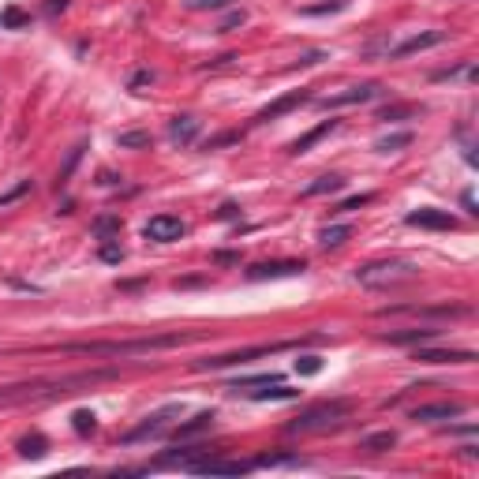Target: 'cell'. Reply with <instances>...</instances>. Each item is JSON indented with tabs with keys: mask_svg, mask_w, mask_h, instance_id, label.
<instances>
[{
	"mask_svg": "<svg viewBox=\"0 0 479 479\" xmlns=\"http://www.w3.org/2000/svg\"><path fill=\"white\" fill-rule=\"evenodd\" d=\"M116 371H86L71 378H57V382H23V386H4L0 389V405H19V401H41V397H57V394H75V386H94L113 378Z\"/></svg>",
	"mask_w": 479,
	"mask_h": 479,
	"instance_id": "obj_1",
	"label": "cell"
},
{
	"mask_svg": "<svg viewBox=\"0 0 479 479\" xmlns=\"http://www.w3.org/2000/svg\"><path fill=\"white\" fill-rule=\"evenodd\" d=\"M416 277L419 270L405 263V258H378V263H363L356 270V281L367 289H394V285H408Z\"/></svg>",
	"mask_w": 479,
	"mask_h": 479,
	"instance_id": "obj_2",
	"label": "cell"
},
{
	"mask_svg": "<svg viewBox=\"0 0 479 479\" xmlns=\"http://www.w3.org/2000/svg\"><path fill=\"white\" fill-rule=\"evenodd\" d=\"M348 412H352V405L348 401H322V405H311L303 408L296 419L289 423V434H311V431H326V427H337Z\"/></svg>",
	"mask_w": 479,
	"mask_h": 479,
	"instance_id": "obj_3",
	"label": "cell"
},
{
	"mask_svg": "<svg viewBox=\"0 0 479 479\" xmlns=\"http://www.w3.org/2000/svg\"><path fill=\"white\" fill-rule=\"evenodd\" d=\"M251 461H225V457H199V461H191L183 472H195V475H244L251 472Z\"/></svg>",
	"mask_w": 479,
	"mask_h": 479,
	"instance_id": "obj_4",
	"label": "cell"
},
{
	"mask_svg": "<svg viewBox=\"0 0 479 479\" xmlns=\"http://www.w3.org/2000/svg\"><path fill=\"white\" fill-rule=\"evenodd\" d=\"M382 94V83H363V86H348L341 94H330V97H319V109H345V105H363V102H375Z\"/></svg>",
	"mask_w": 479,
	"mask_h": 479,
	"instance_id": "obj_5",
	"label": "cell"
},
{
	"mask_svg": "<svg viewBox=\"0 0 479 479\" xmlns=\"http://www.w3.org/2000/svg\"><path fill=\"white\" fill-rule=\"evenodd\" d=\"M146 240H154V244H172V240H180L188 228H183L180 217H172V214H158V217H150L146 221Z\"/></svg>",
	"mask_w": 479,
	"mask_h": 479,
	"instance_id": "obj_6",
	"label": "cell"
},
{
	"mask_svg": "<svg viewBox=\"0 0 479 479\" xmlns=\"http://www.w3.org/2000/svg\"><path fill=\"white\" fill-rule=\"evenodd\" d=\"M176 405H169V408H161V412H154V416H146V423H139L135 431H127L124 434V442H143V438H158V434H165V427H169V419L176 416Z\"/></svg>",
	"mask_w": 479,
	"mask_h": 479,
	"instance_id": "obj_7",
	"label": "cell"
},
{
	"mask_svg": "<svg viewBox=\"0 0 479 479\" xmlns=\"http://www.w3.org/2000/svg\"><path fill=\"white\" fill-rule=\"evenodd\" d=\"M461 412H464L461 401H438V405L412 408V419H416V423H442V419H457Z\"/></svg>",
	"mask_w": 479,
	"mask_h": 479,
	"instance_id": "obj_8",
	"label": "cell"
},
{
	"mask_svg": "<svg viewBox=\"0 0 479 479\" xmlns=\"http://www.w3.org/2000/svg\"><path fill=\"white\" fill-rule=\"evenodd\" d=\"M405 221L416 225V228H438V232H445V228L457 225V217H453L450 210H434V206H423V210H412Z\"/></svg>",
	"mask_w": 479,
	"mask_h": 479,
	"instance_id": "obj_9",
	"label": "cell"
},
{
	"mask_svg": "<svg viewBox=\"0 0 479 479\" xmlns=\"http://www.w3.org/2000/svg\"><path fill=\"white\" fill-rule=\"evenodd\" d=\"M442 41H445L442 30H423V34H412V38L401 41V46H394V49H389V57L401 60V57H412V53H423L431 46H442Z\"/></svg>",
	"mask_w": 479,
	"mask_h": 479,
	"instance_id": "obj_10",
	"label": "cell"
},
{
	"mask_svg": "<svg viewBox=\"0 0 479 479\" xmlns=\"http://www.w3.org/2000/svg\"><path fill=\"white\" fill-rule=\"evenodd\" d=\"M378 314H423V319H457V314H468V307H453V303H434V307H382Z\"/></svg>",
	"mask_w": 479,
	"mask_h": 479,
	"instance_id": "obj_11",
	"label": "cell"
},
{
	"mask_svg": "<svg viewBox=\"0 0 479 479\" xmlns=\"http://www.w3.org/2000/svg\"><path fill=\"white\" fill-rule=\"evenodd\" d=\"M292 274H303V258H285V263H258L247 270L251 281H266V277H292Z\"/></svg>",
	"mask_w": 479,
	"mask_h": 479,
	"instance_id": "obj_12",
	"label": "cell"
},
{
	"mask_svg": "<svg viewBox=\"0 0 479 479\" xmlns=\"http://www.w3.org/2000/svg\"><path fill=\"white\" fill-rule=\"evenodd\" d=\"M416 359L419 363H475V352H468V348H450V352H442V348H416Z\"/></svg>",
	"mask_w": 479,
	"mask_h": 479,
	"instance_id": "obj_13",
	"label": "cell"
},
{
	"mask_svg": "<svg viewBox=\"0 0 479 479\" xmlns=\"http://www.w3.org/2000/svg\"><path fill=\"white\" fill-rule=\"evenodd\" d=\"M442 330H434V326H412V330H389V333H382V341H389V345H412V348H419V345H427V341H434Z\"/></svg>",
	"mask_w": 479,
	"mask_h": 479,
	"instance_id": "obj_14",
	"label": "cell"
},
{
	"mask_svg": "<svg viewBox=\"0 0 479 479\" xmlns=\"http://www.w3.org/2000/svg\"><path fill=\"white\" fill-rule=\"evenodd\" d=\"M206 431H214V412H199V416H191V419H183L176 431H172V438L176 442H188V438H199V434Z\"/></svg>",
	"mask_w": 479,
	"mask_h": 479,
	"instance_id": "obj_15",
	"label": "cell"
},
{
	"mask_svg": "<svg viewBox=\"0 0 479 479\" xmlns=\"http://www.w3.org/2000/svg\"><path fill=\"white\" fill-rule=\"evenodd\" d=\"M303 102H307V94H303V90H292V94H285V97H277L274 105H266V109H263V113H258L255 120H258V124H266V120H277V116L292 113V109L303 105Z\"/></svg>",
	"mask_w": 479,
	"mask_h": 479,
	"instance_id": "obj_16",
	"label": "cell"
},
{
	"mask_svg": "<svg viewBox=\"0 0 479 479\" xmlns=\"http://www.w3.org/2000/svg\"><path fill=\"white\" fill-rule=\"evenodd\" d=\"M169 139L176 146H191L195 139H199V120H195V116H176L169 124Z\"/></svg>",
	"mask_w": 479,
	"mask_h": 479,
	"instance_id": "obj_17",
	"label": "cell"
},
{
	"mask_svg": "<svg viewBox=\"0 0 479 479\" xmlns=\"http://www.w3.org/2000/svg\"><path fill=\"white\" fill-rule=\"evenodd\" d=\"M333 127H337V120H322V124L314 127V132H307V135H303V139H296V143H292V154H307V150H311L314 143H319L322 135H330Z\"/></svg>",
	"mask_w": 479,
	"mask_h": 479,
	"instance_id": "obj_18",
	"label": "cell"
},
{
	"mask_svg": "<svg viewBox=\"0 0 479 479\" xmlns=\"http://www.w3.org/2000/svg\"><path fill=\"white\" fill-rule=\"evenodd\" d=\"M348 236H352V228H348V225H326L319 232V247H326V251H330V247H341Z\"/></svg>",
	"mask_w": 479,
	"mask_h": 479,
	"instance_id": "obj_19",
	"label": "cell"
},
{
	"mask_svg": "<svg viewBox=\"0 0 479 479\" xmlns=\"http://www.w3.org/2000/svg\"><path fill=\"white\" fill-rule=\"evenodd\" d=\"M394 445H397L394 431H378V434H367L363 438V450H371V453H386V450H394Z\"/></svg>",
	"mask_w": 479,
	"mask_h": 479,
	"instance_id": "obj_20",
	"label": "cell"
},
{
	"mask_svg": "<svg viewBox=\"0 0 479 479\" xmlns=\"http://www.w3.org/2000/svg\"><path fill=\"white\" fill-rule=\"evenodd\" d=\"M341 188H345V180L330 172V176H319V180H314L303 195H307V199H314V195H333V191H341Z\"/></svg>",
	"mask_w": 479,
	"mask_h": 479,
	"instance_id": "obj_21",
	"label": "cell"
},
{
	"mask_svg": "<svg viewBox=\"0 0 479 479\" xmlns=\"http://www.w3.org/2000/svg\"><path fill=\"white\" fill-rule=\"evenodd\" d=\"M247 397H251V401H292V397H296V389H289V386H274V389H251V386H247Z\"/></svg>",
	"mask_w": 479,
	"mask_h": 479,
	"instance_id": "obj_22",
	"label": "cell"
},
{
	"mask_svg": "<svg viewBox=\"0 0 479 479\" xmlns=\"http://www.w3.org/2000/svg\"><path fill=\"white\" fill-rule=\"evenodd\" d=\"M46 450H49V442L41 438V434H27V438L19 442V453H23V457H34V461H38V457H46Z\"/></svg>",
	"mask_w": 479,
	"mask_h": 479,
	"instance_id": "obj_23",
	"label": "cell"
},
{
	"mask_svg": "<svg viewBox=\"0 0 479 479\" xmlns=\"http://www.w3.org/2000/svg\"><path fill=\"white\" fill-rule=\"evenodd\" d=\"M412 146V132H397V135H386V139H378L375 150H382V154H389V150H405Z\"/></svg>",
	"mask_w": 479,
	"mask_h": 479,
	"instance_id": "obj_24",
	"label": "cell"
},
{
	"mask_svg": "<svg viewBox=\"0 0 479 479\" xmlns=\"http://www.w3.org/2000/svg\"><path fill=\"white\" fill-rule=\"evenodd\" d=\"M0 27H8V30L30 27V15L23 12V8H4V15H0Z\"/></svg>",
	"mask_w": 479,
	"mask_h": 479,
	"instance_id": "obj_25",
	"label": "cell"
},
{
	"mask_svg": "<svg viewBox=\"0 0 479 479\" xmlns=\"http://www.w3.org/2000/svg\"><path fill=\"white\" fill-rule=\"evenodd\" d=\"M71 423H75V431H79V434H94V431H97V419H94V412H86V408H79V412H75V416H71Z\"/></svg>",
	"mask_w": 479,
	"mask_h": 479,
	"instance_id": "obj_26",
	"label": "cell"
},
{
	"mask_svg": "<svg viewBox=\"0 0 479 479\" xmlns=\"http://www.w3.org/2000/svg\"><path fill=\"white\" fill-rule=\"evenodd\" d=\"M116 143L124 146V150H143V146H150V135L146 132H124Z\"/></svg>",
	"mask_w": 479,
	"mask_h": 479,
	"instance_id": "obj_27",
	"label": "cell"
},
{
	"mask_svg": "<svg viewBox=\"0 0 479 479\" xmlns=\"http://www.w3.org/2000/svg\"><path fill=\"white\" fill-rule=\"evenodd\" d=\"M94 232H97V236H113V232H120V217H116V214H102V217L94 221Z\"/></svg>",
	"mask_w": 479,
	"mask_h": 479,
	"instance_id": "obj_28",
	"label": "cell"
},
{
	"mask_svg": "<svg viewBox=\"0 0 479 479\" xmlns=\"http://www.w3.org/2000/svg\"><path fill=\"white\" fill-rule=\"evenodd\" d=\"M319 371H322V356L307 352V356L296 359V375H319Z\"/></svg>",
	"mask_w": 479,
	"mask_h": 479,
	"instance_id": "obj_29",
	"label": "cell"
},
{
	"mask_svg": "<svg viewBox=\"0 0 479 479\" xmlns=\"http://www.w3.org/2000/svg\"><path fill=\"white\" fill-rule=\"evenodd\" d=\"M292 461H296V457H292V453H263V457H255V468H274V464H292Z\"/></svg>",
	"mask_w": 479,
	"mask_h": 479,
	"instance_id": "obj_30",
	"label": "cell"
},
{
	"mask_svg": "<svg viewBox=\"0 0 479 479\" xmlns=\"http://www.w3.org/2000/svg\"><path fill=\"white\" fill-rule=\"evenodd\" d=\"M416 113H419L416 105H389V109L378 113V120H401V116H416Z\"/></svg>",
	"mask_w": 479,
	"mask_h": 479,
	"instance_id": "obj_31",
	"label": "cell"
},
{
	"mask_svg": "<svg viewBox=\"0 0 479 479\" xmlns=\"http://www.w3.org/2000/svg\"><path fill=\"white\" fill-rule=\"evenodd\" d=\"M232 0H188V8H195V12H217V8H228Z\"/></svg>",
	"mask_w": 479,
	"mask_h": 479,
	"instance_id": "obj_32",
	"label": "cell"
},
{
	"mask_svg": "<svg viewBox=\"0 0 479 479\" xmlns=\"http://www.w3.org/2000/svg\"><path fill=\"white\" fill-rule=\"evenodd\" d=\"M244 23H247V12L240 8V12H228V15H225V23L217 27V30H236V27H244Z\"/></svg>",
	"mask_w": 479,
	"mask_h": 479,
	"instance_id": "obj_33",
	"label": "cell"
},
{
	"mask_svg": "<svg viewBox=\"0 0 479 479\" xmlns=\"http://www.w3.org/2000/svg\"><path fill=\"white\" fill-rule=\"evenodd\" d=\"M30 191V180H23V183H19V188H12V191H8V195H0V206H8V202H15V199H23V195Z\"/></svg>",
	"mask_w": 479,
	"mask_h": 479,
	"instance_id": "obj_34",
	"label": "cell"
},
{
	"mask_svg": "<svg viewBox=\"0 0 479 479\" xmlns=\"http://www.w3.org/2000/svg\"><path fill=\"white\" fill-rule=\"evenodd\" d=\"M371 199H375V195H356V199H345L341 206H337V210H341V214H345V210H359V206H367Z\"/></svg>",
	"mask_w": 479,
	"mask_h": 479,
	"instance_id": "obj_35",
	"label": "cell"
},
{
	"mask_svg": "<svg viewBox=\"0 0 479 479\" xmlns=\"http://www.w3.org/2000/svg\"><path fill=\"white\" fill-rule=\"evenodd\" d=\"M102 258H105V263H124V247L105 244V247H102Z\"/></svg>",
	"mask_w": 479,
	"mask_h": 479,
	"instance_id": "obj_36",
	"label": "cell"
},
{
	"mask_svg": "<svg viewBox=\"0 0 479 479\" xmlns=\"http://www.w3.org/2000/svg\"><path fill=\"white\" fill-rule=\"evenodd\" d=\"M326 57V53H303V57H300V64H319Z\"/></svg>",
	"mask_w": 479,
	"mask_h": 479,
	"instance_id": "obj_37",
	"label": "cell"
},
{
	"mask_svg": "<svg viewBox=\"0 0 479 479\" xmlns=\"http://www.w3.org/2000/svg\"><path fill=\"white\" fill-rule=\"evenodd\" d=\"M464 206H468V214H479V210H475V199H472V191H464Z\"/></svg>",
	"mask_w": 479,
	"mask_h": 479,
	"instance_id": "obj_38",
	"label": "cell"
}]
</instances>
